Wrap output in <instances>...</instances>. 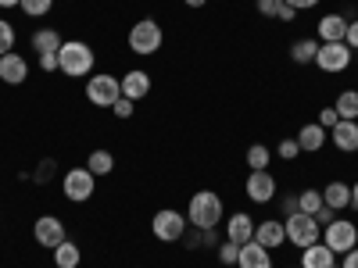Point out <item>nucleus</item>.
Listing matches in <instances>:
<instances>
[{
  "label": "nucleus",
  "instance_id": "obj_21",
  "mask_svg": "<svg viewBox=\"0 0 358 268\" xmlns=\"http://www.w3.org/2000/svg\"><path fill=\"white\" fill-rule=\"evenodd\" d=\"M322 204H326V207H334V211H341V207H351V186L341 183V179L326 183V190H322Z\"/></svg>",
  "mask_w": 358,
  "mask_h": 268
},
{
  "label": "nucleus",
  "instance_id": "obj_35",
  "mask_svg": "<svg viewBox=\"0 0 358 268\" xmlns=\"http://www.w3.org/2000/svg\"><path fill=\"white\" fill-rule=\"evenodd\" d=\"M276 154H280L283 161H294L297 154H301V147H297V140H283V143H280V151H276Z\"/></svg>",
  "mask_w": 358,
  "mask_h": 268
},
{
  "label": "nucleus",
  "instance_id": "obj_5",
  "mask_svg": "<svg viewBox=\"0 0 358 268\" xmlns=\"http://www.w3.org/2000/svg\"><path fill=\"white\" fill-rule=\"evenodd\" d=\"M322 244L330 247L334 254H348L358 247V229L355 222H344V218H334L330 225H322Z\"/></svg>",
  "mask_w": 358,
  "mask_h": 268
},
{
  "label": "nucleus",
  "instance_id": "obj_18",
  "mask_svg": "<svg viewBox=\"0 0 358 268\" xmlns=\"http://www.w3.org/2000/svg\"><path fill=\"white\" fill-rule=\"evenodd\" d=\"M348 36V18L344 15H322L319 22V43H341Z\"/></svg>",
  "mask_w": 358,
  "mask_h": 268
},
{
  "label": "nucleus",
  "instance_id": "obj_41",
  "mask_svg": "<svg viewBox=\"0 0 358 268\" xmlns=\"http://www.w3.org/2000/svg\"><path fill=\"white\" fill-rule=\"evenodd\" d=\"M280 207H283V218H287V215H294V211H297V197H283V200H280Z\"/></svg>",
  "mask_w": 358,
  "mask_h": 268
},
{
  "label": "nucleus",
  "instance_id": "obj_43",
  "mask_svg": "<svg viewBox=\"0 0 358 268\" xmlns=\"http://www.w3.org/2000/svg\"><path fill=\"white\" fill-rule=\"evenodd\" d=\"M276 18H280V22H294V18H297V11H294V8H290V4H283V8H280V15H276Z\"/></svg>",
  "mask_w": 358,
  "mask_h": 268
},
{
  "label": "nucleus",
  "instance_id": "obj_45",
  "mask_svg": "<svg viewBox=\"0 0 358 268\" xmlns=\"http://www.w3.org/2000/svg\"><path fill=\"white\" fill-rule=\"evenodd\" d=\"M22 0H0V8H18Z\"/></svg>",
  "mask_w": 358,
  "mask_h": 268
},
{
  "label": "nucleus",
  "instance_id": "obj_10",
  "mask_svg": "<svg viewBox=\"0 0 358 268\" xmlns=\"http://www.w3.org/2000/svg\"><path fill=\"white\" fill-rule=\"evenodd\" d=\"M33 236H36V244H40V247H47V251H54L57 244H65V240H69V236H65V222H62V218H54V215L36 218Z\"/></svg>",
  "mask_w": 358,
  "mask_h": 268
},
{
  "label": "nucleus",
  "instance_id": "obj_42",
  "mask_svg": "<svg viewBox=\"0 0 358 268\" xmlns=\"http://www.w3.org/2000/svg\"><path fill=\"white\" fill-rule=\"evenodd\" d=\"M341 268H358V247L344 254V261H341Z\"/></svg>",
  "mask_w": 358,
  "mask_h": 268
},
{
  "label": "nucleus",
  "instance_id": "obj_25",
  "mask_svg": "<svg viewBox=\"0 0 358 268\" xmlns=\"http://www.w3.org/2000/svg\"><path fill=\"white\" fill-rule=\"evenodd\" d=\"M297 211H305V215H319L322 211V190H301L297 193Z\"/></svg>",
  "mask_w": 358,
  "mask_h": 268
},
{
  "label": "nucleus",
  "instance_id": "obj_29",
  "mask_svg": "<svg viewBox=\"0 0 358 268\" xmlns=\"http://www.w3.org/2000/svg\"><path fill=\"white\" fill-rule=\"evenodd\" d=\"M15 40H18V33H15V25H11L8 18H0V57H4V54H11V50H15Z\"/></svg>",
  "mask_w": 358,
  "mask_h": 268
},
{
  "label": "nucleus",
  "instance_id": "obj_27",
  "mask_svg": "<svg viewBox=\"0 0 358 268\" xmlns=\"http://www.w3.org/2000/svg\"><path fill=\"white\" fill-rule=\"evenodd\" d=\"M86 168L94 172L97 179H101V175H108V172L115 168V158H111V151H94V154L86 158Z\"/></svg>",
  "mask_w": 358,
  "mask_h": 268
},
{
  "label": "nucleus",
  "instance_id": "obj_31",
  "mask_svg": "<svg viewBox=\"0 0 358 268\" xmlns=\"http://www.w3.org/2000/svg\"><path fill=\"white\" fill-rule=\"evenodd\" d=\"M236 258H241V247H236L233 240L219 244V261H222V265H236Z\"/></svg>",
  "mask_w": 358,
  "mask_h": 268
},
{
  "label": "nucleus",
  "instance_id": "obj_20",
  "mask_svg": "<svg viewBox=\"0 0 358 268\" xmlns=\"http://www.w3.org/2000/svg\"><path fill=\"white\" fill-rule=\"evenodd\" d=\"M326 133L319 122H308V126H301V133H297L294 140H297V147H301V151H308V154H319L322 151V143H326Z\"/></svg>",
  "mask_w": 358,
  "mask_h": 268
},
{
  "label": "nucleus",
  "instance_id": "obj_23",
  "mask_svg": "<svg viewBox=\"0 0 358 268\" xmlns=\"http://www.w3.org/2000/svg\"><path fill=\"white\" fill-rule=\"evenodd\" d=\"M62 33H57V29H36L33 33V50L36 54H57L62 50Z\"/></svg>",
  "mask_w": 358,
  "mask_h": 268
},
{
  "label": "nucleus",
  "instance_id": "obj_26",
  "mask_svg": "<svg viewBox=\"0 0 358 268\" xmlns=\"http://www.w3.org/2000/svg\"><path fill=\"white\" fill-rule=\"evenodd\" d=\"M334 107H337L341 118H351V122H358V89H344Z\"/></svg>",
  "mask_w": 358,
  "mask_h": 268
},
{
  "label": "nucleus",
  "instance_id": "obj_1",
  "mask_svg": "<svg viewBox=\"0 0 358 268\" xmlns=\"http://www.w3.org/2000/svg\"><path fill=\"white\" fill-rule=\"evenodd\" d=\"M57 72H65L69 79L94 75V47L83 40H65L57 50Z\"/></svg>",
  "mask_w": 358,
  "mask_h": 268
},
{
  "label": "nucleus",
  "instance_id": "obj_39",
  "mask_svg": "<svg viewBox=\"0 0 358 268\" xmlns=\"http://www.w3.org/2000/svg\"><path fill=\"white\" fill-rule=\"evenodd\" d=\"M334 218H337V211H334V207H326V204H322V211L315 215V222H319V225H330Z\"/></svg>",
  "mask_w": 358,
  "mask_h": 268
},
{
  "label": "nucleus",
  "instance_id": "obj_24",
  "mask_svg": "<svg viewBox=\"0 0 358 268\" xmlns=\"http://www.w3.org/2000/svg\"><path fill=\"white\" fill-rule=\"evenodd\" d=\"M79 261H83V251H79L72 240H65V244L54 247V265H57V268H79Z\"/></svg>",
  "mask_w": 358,
  "mask_h": 268
},
{
  "label": "nucleus",
  "instance_id": "obj_4",
  "mask_svg": "<svg viewBox=\"0 0 358 268\" xmlns=\"http://www.w3.org/2000/svg\"><path fill=\"white\" fill-rule=\"evenodd\" d=\"M283 229H287V244H294V247H312V244H319V232H322V225L312 218V215H305V211H294V215H287L283 218Z\"/></svg>",
  "mask_w": 358,
  "mask_h": 268
},
{
  "label": "nucleus",
  "instance_id": "obj_19",
  "mask_svg": "<svg viewBox=\"0 0 358 268\" xmlns=\"http://www.w3.org/2000/svg\"><path fill=\"white\" fill-rule=\"evenodd\" d=\"M301 268H337V254L326 244H312L301 251Z\"/></svg>",
  "mask_w": 358,
  "mask_h": 268
},
{
  "label": "nucleus",
  "instance_id": "obj_36",
  "mask_svg": "<svg viewBox=\"0 0 358 268\" xmlns=\"http://www.w3.org/2000/svg\"><path fill=\"white\" fill-rule=\"evenodd\" d=\"M50 175H54V158H47V161H40V168H36V175H33V179H36V183H47V179H50Z\"/></svg>",
  "mask_w": 358,
  "mask_h": 268
},
{
  "label": "nucleus",
  "instance_id": "obj_16",
  "mask_svg": "<svg viewBox=\"0 0 358 268\" xmlns=\"http://www.w3.org/2000/svg\"><path fill=\"white\" fill-rule=\"evenodd\" d=\"M122 97H129V100H140V97H147L151 94V75H147L143 68H133V72H126L122 79Z\"/></svg>",
  "mask_w": 358,
  "mask_h": 268
},
{
  "label": "nucleus",
  "instance_id": "obj_34",
  "mask_svg": "<svg viewBox=\"0 0 358 268\" xmlns=\"http://www.w3.org/2000/svg\"><path fill=\"white\" fill-rule=\"evenodd\" d=\"M337 122H341V114H337V107H322V111H319V126H322L326 133H330V129H334Z\"/></svg>",
  "mask_w": 358,
  "mask_h": 268
},
{
  "label": "nucleus",
  "instance_id": "obj_12",
  "mask_svg": "<svg viewBox=\"0 0 358 268\" xmlns=\"http://www.w3.org/2000/svg\"><path fill=\"white\" fill-rule=\"evenodd\" d=\"M244 190H248V197H251L255 204H268V200L276 197V179H273V172H268V168H262V172H251Z\"/></svg>",
  "mask_w": 358,
  "mask_h": 268
},
{
  "label": "nucleus",
  "instance_id": "obj_17",
  "mask_svg": "<svg viewBox=\"0 0 358 268\" xmlns=\"http://www.w3.org/2000/svg\"><path fill=\"white\" fill-rule=\"evenodd\" d=\"M236 268H273V254H268L262 244H244L241 258H236Z\"/></svg>",
  "mask_w": 358,
  "mask_h": 268
},
{
  "label": "nucleus",
  "instance_id": "obj_7",
  "mask_svg": "<svg viewBox=\"0 0 358 268\" xmlns=\"http://www.w3.org/2000/svg\"><path fill=\"white\" fill-rule=\"evenodd\" d=\"M151 232L162 244H176V240H183V232H187V218L179 211H172V207H162L151 218Z\"/></svg>",
  "mask_w": 358,
  "mask_h": 268
},
{
  "label": "nucleus",
  "instance_id": "obj_37",
  "mask_svg": "<svg viewBox=\"0 0 358 268\" xmlns=\"http://www.w3.org/2000/svg\"><path fill=\"white\" fill-rule=\"evenodd\" d=\"M40 57V72H57V54H36Z\"/></svg>",
  "mask_w": 358,
  "mask_h": 268
},
{
  "label": "nucleus",
  "instance_id": "obj_38",
  "mask_svg": "<svg viewBox=\"0 0 358 268\" xmlns=\"http://www.w3.org/2000/svg\"><path fill=\"white\" fill-rule=\"evenodd\" d=\"M344 43H348L351 50H358V22H348V36H344Z\"/></svg>",
  "mask_w": 358,
  "mask_h": 268
},
{
  "label": "nucleus",
  "instance_id": "obj_3",
  "mask_svg": "<svg viewBox=\"0 0 358 268\" xmlns=\"http://www.w3.org/2000/svg\"><path fill=\"white\" fill-rule=\"evenodd\" d=\"M165 43V33H162V25L155 18H140L133 29H129V50L140 54V57H151L158 54Z\"/></svg>",
  "mask_w": 358,
  "mask_h": 268
},
{
  "label": "nucleus",
  "instance_id": "obj_8",
  "mask_svg": "<svg viewBox=\"0 0 358 268\" xmlns=\"http://www.w3.org/2000/svg\"><path fill=\"white\" fill-rule=\"evenodd\" d=\"M118 97H122V82H118L115 75H94V79H86V100L90 104H97V107H111Z\"/></svg>",
  "mask_w": 358,
  "mask_h": 268
},
{
  "label": "nucleus",
  "instance_id": "obj_9",
  "mask_svg": "<svg viewBox=\"0 0 358 268\" xmlns=\"http://www.w3.org/2000/svg\"><path fill=\"white\" fill-rule=\"evenodd\" d=\"M315 65L322 72H344L351 65V47L341 40V43H319V54H315Z\"/></svg>",
  "mask_w": 358,
  "mask_h": 268
},
{
  "label": "nucleus",
  "instance_id": "obj_40",
  "mask_svg": "<svg viewBox=\"0 0 358 268\" xmlns=\"http://www.w3.org/2000/svg\"><path fill=\"white\" fill-rule=\"evenodd\" d=\"M283 4H290L294 11H308V8H315L319 0H283Z\"/></svg>",
  "mask_w": 358,
  "mask_h": 268
},
{
  "label": "nucleus",
  "instance_id": "obj_22",
  "mask_svg": "<svg viewBox=\"0 0 358 268\" xmlns=\"http://www.w3.org/2000/svg\"><path fill=\"white\" fill-rule=\"evenodd\" d=\"M315 54H319V40L315 36H305V40H294L290 43L294 65H315Z\"/></svg>",
  "mask_w": 358,
  "mask_h": 268
},
{
  "label": "nucleus",
  "instance_id": "obj_11",
  "mask_svg": "<svg viewBox=\"0 0 358 268\" xmlns=\"http://www.w3.org/2000/svg\"><path fill=\"white\" fill-rule=\"evenodd\" d=\"M255 244H262L265 251H276L287 244V229H283V218H265V222H255Z\"/></svg>",
  "mask_w": 358,
  "mask_h": 268
},
{
  "label": "nucleus",
  "instance_id": "obj_32",
  "mask_svg": "<svg viewBox=\"0 0 358 268\" xmlns=\"http://www.w3.org/2000/svg\"><path fill=\"white\" fill-rule=\"evenodd\" d=\"M255 8H258V15H265V18H276L280 8H283V0H255Z\"/></svg>",
  "mask_w": 358,
  "mask_h": 268
},
{
  "label": "nucleus",
  "instance_id": "obj_13",
  "mask_svg": "<svg viewBox=\"0 0 358 268\" xmlns=\"http://www.w3.org/2000/svg\"><path fill=\"white\" fill-rule=\"evenodd\" d=\"M226 240H233L236 247L251 244V240H255V218H251V215H244V211L229 215V222H226Z\"/></svg>",
  "mask_w": 358,
  "mask_h": 268
},
{
  "label": "nucleus",
  "instance_id": "obj_28",
  "mask_svg": "<svg viewBox=\"0 0 358 268\" xmlns=\"http://www.w3.org/2000/svg\"><path fill=\"white\" fill-rule=\"evenodd\" d=\"M268 161H273V151H268L265 143H255V147H248V165H251V172H262V168H268Z\"/></svg>",
  "mask_w": 358,
  "mask_h": 268
},
{
  "label": "nucleus",
  "instance_id": "obj_33",
  "mask_svg": "<svg viewBox=\"0 0 358 268\" xmlns=\"http://www.w3.org/2000/svg\"><path fill=\"white\" fill-rule=\"evenodd\" d=\"M111 111H115L118 118H133V111H136V100H129V97H118V100L111 104Z\"/></svg>",
  "mask_w": 358,
  "mask_h": 268
},
{
  "label": "nucleus",
  "instance_id": "obj_44",
  "mask_svg": "<svg viewBox=\"0 0 358 268\" xmlns=\"http://www.w3.org/2000/svg\"><path fill=\"white\" fill-rule=\"evenodd\" d=\"M183 4H187V8H204L208 0H183Z\"/></svg>",
  "mask_w": 358,
  "mask_h": 268
},
{
  "label": "nucleus",
  "instance_id": "obj_6",
  "mask_svg": "<svg viewBox=\"0 0 358 268\" xmlns=\"http://www.w3.org/2000/svg\"><path fill=\"white\" fill-rule=\"evenodd\" d=\"M62 186H65V197L72 204H83L97 193V175L90 172V168H69L65 179H62Z\"/></svg>",
  "mask_w": 358,
  "mask_h": 268
},
{
  "label": "nucleus",
  "instance_id": "obj_15",
  "mask_svg": "<svg viewBox=\"0 0 358 268\" xmlns=\"http://www.w3.org/2000/svg\"><path fill=\"white\" fill-rule=\"evenodd\" d=\"M25 75H29V61H25V57L22 54H4V57H0V79H4L8 86H22L25 82Z\"/></svg>",
  "mask_w": 358,
  "mask_h": 268
},
{
  "label": "nucleus",
  "instance_id": "obj_14",
  "mask_svg": "<svg viewBox=\"0 0 358 268\" xmlns=\"http://www.w3.org/2000/svg\"><path fill=\"white\" fill-rule=\"evenodd\" d=\"M330 140H334L337 151L355 154V151H358V122H351V118H341V122L330 129Z\"/></svg>",
  "mask_w": 358,
  "mask_h": 268
},
{
  "label": "nucleus",
  "instance_id": "obj_30",
  "mask_svg": "<svg viewBox=\"0 0 358 268\" xmlns=\"http://www.w3.org/2000/svg\"><path fill=\"white\" fill-rule=\"evenodd\" d=\"M29 18H40V15H47L50 8H54V0H22V4H18Z\"/></svg>",
  "mask_w": 358,
  "mask_h": 268
},
{
  "label": "nucleus",
  "instance_id": "obj_46",
  "mask_svg": "<svg viewBox=\"0 0 358 268\" xmlns=\"http://www.w3.org/2000/svg\"><path fill=\"white\" fill-rule=\"evenodd\" d=\"M351 204H355V207H358V183H355V186H351Z\"/></svg>",
  "mask_w": 358,
  "mask_h": 268
},
{
  "label": "nucleus",
  "instance_id": "obj_2",
  "mask_svg": "<svg viewBox=\"0 0 358 268\" xmlns=\"http://www.w3.org/2000/svg\"><path fill=\"white\" fill-rule=\"evenodd\" d=\"M187 222L194 229H215L222 222V197L212 190H197L190 197V207H187Z\"/></svg>",
  "mask_w": 358,
  "mask_h": 268
}]
</instances>
